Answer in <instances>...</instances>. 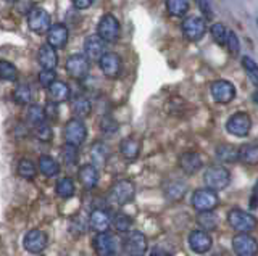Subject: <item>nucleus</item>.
I'll return each mask as SVG.
<instances>
[{"mask_svg":"<svg viewBox=\"0 0 258 256\" xmlns=\"http://www.w3.org/2000/svg\"><path fill=\"white\" fill-rule=\"evenodd\" d=\"M228 222L234 230L240 232V234H248L258 227V219L253 214H250L240 208H234L228 214Z\"/></svg>","mask_w":258,"mask_h":256,"instance_id":"1","label":"nucleus"},{"mask_svg":"<svg viewBox=\"0 0 258 256\" xmlns=\"http://www.w3.org/2000/svg\"><path fill=\"white\" fill-rule=\"evenodd\" d=\"M204 181L207 184L208 189L212 190H223L229 186L231 182V173L226 169L224 166L221 164H213L210 166L208 169L205 171V176H204Z\"/></svg>","mask_w":258,"mask_h":256,"instance_id":"2","label":"nucleus"},{"mask_svg":"<svg viewBox=\"0 0 258 256\" xmlns=\"http://www.w3.org/2000/svg\"><path fill=\"white\" fill-rule=\"evenodd\" d=\"M108 197L111 202L116 205H127V203H131L136 197V187L131 181H126V179L118 181L111 186Z\"/></svg>","mask_w":258,"mask_h":256,"instance_id":"3","label":"nucleus"},{"mask_svg":"<svg viewBox=\"0 0 258 256\" xmlns=\"http://www.w3.org/2000/svg\"><path fill=\"white\" fill-rule=\"evenodd\" d=\"M250 129H252V119L244 111L231 115L226 123V131L236 137H247Z\"/></svg>","mask_w":258,"mask_h":256,"instance_id":"4","label":"nucleus"},{"mask_svg":"<svg viewBox=\"0 0 258 256\" xmlns=\"http://www.w3.org/2000/svg\"><path fill=\"white\" fill-rule=\"evenodd\" d=\"M192 206L197 211H212L218 206V195L212 189H199L192 195Z\"/></svg>","mask_w":258,"mask_h":256,"instance_id":"5","label":"nucleus"},{"mask_svg":"<svg viewBox=\"0 0 258 256\" xmlns=\"http://www.w3.org/2000/svg\"><path fill=\"white\" fill-rule=\"evenodd\" d=\"M207 33L205 20L200 17H187L182 21V34L190 42H197Z\"/></svg>","mask_w":258,"mask_h":256,"instance_id":"6","label":"nucleus"},{"mask_svg":"<svg viewBox=\"0 0 258 256\" xmlns=\"http://www.w3.org/2000/svg\"><path fill=\"white\" fill-rule=\"evenodd\" d=\"M86 137H87V129L84 123L78 118L70 119L67 126H64V140H67V143L79 147L86 140Z\"/></svg>","mask_w":258,"mask_h":256,"instance_id":"7","label":"nucleus"},{"mask_svg":"<svg viewBox=\"0 0 258 256\" xmlns=\"http://www.w3.org/2000/svg\"><path fill=\"white\" fill-rule=\"evenodd\" d=\"M28 26L32 33L44 34L50 29V15L44 9H31L28 12Z\"/></svg>","mask_w":258,"mask_h":256,"instance_id":"8","label":"nucleus"},{"mask_svg":"<svg viewBox=\"0 0 258 256\" xmlns=\"http://www.w3.org/2000/svg\"><path fill=\"white\" fill-rule=\"evenodd\" d=\"M67 71L71 77L84 79L89 74V71H91V63H89L86 55L75 53L67 60Z\"/></svg>","mask_w":258,"mask_h":256,"instance_id":"9","label":"nucleus"},{"mask_svg":"<svg viewBox=\"0 0 258 256\" xmlns=\"http://www.w3.org/2000/svg\"><path fill=\"white\" fill-rule=\"evenodd\" d=\"M232 248L237 256H256L258 242L248 234H239L232 238Z\"/></svg>","mask_w":258,"mask_h":256,"instance_id":"10","label":"nucleus"},{"mask_svg":"<svg viewBox=\"0 0 258 256\" xmlns=\"http://www.w3.org/2000/svg\"><path fill=\"white\" fill-rule=\"evenodd\" d=\"M212 97L216 103H229L236 97V87L232 82L224 81V79H218L212 84Z\"/></svg>","mask_w":258,"mask_h":256,"instance_id":"11","label":"nucleus"},{"mask_svg":"<svg viewBox=\"0 0 258 256\" xmlns=\"http://www.w3.org/2000/svg\"><path fill=\"white\" fill-rule=\"evenodd\" d=\"M99 34L105 42H116L119 37V23L113 15H105L99 23Z\"/></svg>","mask_w":258,"mask_h":256,"instance_id":"12","label":"nucleus"},{"mask_svg":"<svg viewBox=\"0 0 258 256\" xmlns=\"http://www.w3.org/2000/svg\"><path fill=\"white\" fill-rule=\"evenodd\" d=\"M124 251L129 256H142L147 251V238L142 232H129L124 238Z\"/></svg>","mask_w":258,"mask_h":256,"instance_id":"13","label":"nucleus"},{"mask_svg":"<svg viewBox=\"0 0 258 256\" xmlns=\"http://www.w3.org/2000/svg\"><path fill=\"white\" fill-rule=\"evenodd\" d=\"M99 65H100L102 73L110 79L118 77L121 73V68H123L119 55L113 52H105L99 60Z\"/></svg>","mask_w":258,"mask_h":256,"instance_id":"14","label":"nucleus"},{"mask_svg":"<svg viewBox=\"0 0 258 256\" xmlns=\"http://www.w3.org/2000/svg\"><path fill=\"white\" fill-rule=\"evenodd\" d=\"M48 243V237L44 230L40 229H32L29 230L26 237H24V248L29 253H40L45 250V246Z\"/></svg>","mask_w":258,"mask_h":256,"instance_id":"15","label":"nucleus"},{"mask_svg":"<svg viewBox=\"0 0 258 256\" xmlns=\"http://www.w3.org/2000/svg\"><path fill=\"white\" fill-rule=\"evenodd\" d=\"M92 245L99 256H111L116 253V238L108 232H99V235L94 238Z\"/></svg>","mask_w":258,"mask_h":256,"instance_id":"16","label":"nucleus"},{"mask_svg":"<svg viewBox=\"0 0 258 256\" xmlns=\"http://www.w3.org/2000/svg\"><path fill=\"white\" fill-rule=\"evenodd\" d=\"M212 245H213L212 237L205 230H192L189 234V246L194 253L204 254L212 248Z\"/></svg>","mask_w":258,"mask_h":256,"instance_id":"17","label":"nucleus"},{"mask_svg":"<svg viewBox=\"0 0 258 256\" xmlns=\"http://www.w3.org/2000/svg\"><path fill=\"white\" fill-rule=\"evenodd\" d=\"M68 42V29L64 25H56L50 26V29L47 31V44L53 47V49H63Z\"/></svg>","mask_w":258,"mask_h":256,"instance_id":"18","label":"nucleus"},{"mask_svg":"<svg viewBox=\"0 0 258 256\" xmlns=\"http://www.w3.org/2000/svg\"><path fill=\"white\" fill-rule=\"evenodd\" d=\"M105 45H107V42L99 34H92L86 37L84 41V53L89 58L100 60V57L105 53Z\"/></svg>","mask_w":258,"mask_h":256,"instance_id":"19","label":"nucleus"},{"mask_svg":"<svg viewBox=\"0 0 258 256\" xmlns=\"http://www.w3.org/2000/svg\"><path fill=\"white\" fill-rule=\"evenodd\" d=\"M179 166L185 174H196L204 166V159L197 151H187L179 158Z\"/></svg>","mask_w":258,"mask_h":256,"instance_id":"20","label":"nucleus"},{"mask_svg":"<svg viewBox=\"0 0 258 256\" xmlns=\"http://www.w3.org/2000/svg\"><path fill=\"white\" fill-rule=\"evenodd\" d=\"M78 178L86 190H92L97 186V182H99V173H97L94 164H84L79 169Z\"/></svg>","mask_w":258,"mask_h":256,"instance_id":"21","label":"nucleus"},{"mask_svg":"<svg viewBox=\"0 0 258 256\" xmlns=\"http://www.w3.org/2000/svg\"><path fill=\"white\" fill-rule=\"evenodd\" d=\"M37 60L40 63V66L44 69H53L56 66V63H58V57H56V52L53 47H50L48 44L42 45L39 49V53H37Z\"/></svg>","mask_w":258,"mask_h":256,"instance_id":"22","label":"nucleus"},{"mask_svg":"<svg viewBox=\"0 0 258 256\" xmlns=\"http://www.w3.org/2000/svg\"><path fill=\"white\" fill-rule=\"evenodd\" d=\"M48 89V97H50V102L60 103V102H67L70 99V87L67 82L61 81H55L52 86L47 87Z\"/></svg>","mask_w":258,"mask_h":256,"instance_id":"23","label":"nucleus"},{"mask_svg":"<svg viewBox=\"0 0 258 256\" xmlns=\"http://www.w3.org/2000/svg\"><path fill=\"white\" fill-rule=\"evenodd\" d=\"M89 224H91V227L97 232H105L111 224V218L107 211L103 210H95L92 211L91 214V219H89Z\"/></svg>","mask_w":258,"mask_h":256,"instance_id":"24","label":"nucleus"},{"mask_svg":"<svg viewBox=\"0 0 258 256\" xmlns=\"http://www.w3.org/2000/svg\"><path fill=\"white\" fill-rule=\"evenodd\" d=\"M119 151L126 159H136L141 153V142L134 137L123 139L119 143Z\"/></svg>","mask_w":258,"mask_h":256,"instance_id":"25","label":"nucleus"},{"mask_svg":"<svg viewBox=\"0 0 258 256\" xmlns=\"http://www.w3.org/2000/svg\"><path fill=\"white\" fill-rule=\"evenodd\" d=\"M216 158L223 163H234L239 161V148L229 143H223L216 148Z\"/></svg>","mask_w":258,"mask_h":256,"instance_id":"26","label":"nucleus"},{"mask_svg":"<svg viewBox=\"0 0 258 256\" xmlns=\"http://www.w3.org/2000/svg\"><path fill=\"white\" fill-rule=\"evenodd\" d=\"M39 169L42 173L45 178H53L60 173V164L55 161L52 156L44 155L39 158Z\"/></svg>","mask_w":258,"mask_h":256,"instance_id":"27","label":"nucleus"},{"mask_svg":"<svg viewBox=\"0 0 258 256\" xmlns=\"http://www.w3.org/2000/svg\"><path fill=\"white\" fill-rule=\"evenodd\" d=\"M239 161L245 164H256L258 163V145L248 143L239 148Z\"/></svg>","mask_w":258,"mask_h":256,"instance_id":"28","label":"nucleus"},{"mask_svg":"<svg viewBox=\"0 0 258 256\" xmlns=\"http://www.w3.org/2000/svg\"><path fill=\"white\" fill-rule=\"evenodd\" d=\"M166 9L171 17H184L189 12V0H166Z\"/></svg>","mask_w":258,"mask_h":256,"instance_id":"29","label":"nucleus"},{"mask_svg":"<svg viewBox=\"0 0 258 256\" xmlns=\"http://www.w3.org/2000/svg\"><path fill=\"white\" fill-rule=\"evenodd\" d=\"M13 99L18 105H28L32 100V91L28 84H20L16 86V89L13 92Z\"/></svg>","mask_w":258,"mask_h":256,"instance_id":"30","label":"nucleus"},{"mask_svg":"<svg viewBox=\"0 0 258 256\" xmlns=\"http://www.w3.org/2000/svg\"><path fill=\"white\" fill-rule=\"evenodd\" d=\"M91 102H89L86 97H78L75 99V102H73V113H75V116L79 119V118H86L91 115Z\"/></svg>","mask_w":258,"mask_h":256,"instance_id":"31","label":"nucleus"},{"mask_svg":"<svg viewBox=\"0 0 258 256\" xmlns=\"http://www.w3.org/2000/svg\"><path fill=\"white\" fill-rule=\"evenodd\" d=\"M0 79H2V81H8V82H13L18 79V69L15 68L13 63L0 60Z\"/></svg>","mask_w":258,"mask_h":256,"instance_id":"32","label":"nucleus"},{"mask_svg":"<svg viewBox=\"0 0 258 256\" xmlns=\"http://www.w3.org/2000/svg\"><path fill=\"white\" fill-rule=\"evenodd\" d=\"M76 187H75V182L70 178H61L58 182H56V194H58L61 198H70L75 195Z\"/></svg>","mask_w":258,"mask_h":256,"instance_id":"33","label":"nucleus"},{"mask_svg":"<svg viewBox=\"0 0 258 256\" xmlns=\"http://www.w3.org/2000/svg\"><path fill=\"white\" fill-rule=\"evenodd\" d=\"M45 110L42 107H39V105H31L29 110H28V121L32 124V126H40V124H44L45 123Z\"/></svg>","mask_w":258,"mask_h":256,"instance_id":"34","label":"nucleus"},{"mask_svg":"<svg viewBox=\"0 0 258 256\" xmlns=\"http://www.w3.org/2000/svg\"><path fill=\"white\" fill-rule=\"evenodd\" d=\"M242 66H244L247 76L250 77V81L255 87H258V65L250 58V57H244L242 58Z\"/></svg>","mask_w":258,"mask_h":256,"instance_id":"35","label":"nucleus"},{"mask_svg":"<svg viewBox=\"0 0 258 256\" xmlns=\"http://www.w3.org/2000/svg\"><path fill=\"white\" fill-rule=\"evenodd\" d=\"M113 226H115L118 232H127L133 227V219L124 213H118L115 216V219H113Z\"/></svg>","mask_w":258,"mask_h":256,"instance_id":"36","label":"nucleus"},{"mask_svg":"<svg viewBox=\"0 0 258 256\" xmlns=\"http://www.w3.org/2000/svg\"><path fill=\"white\" fill-rule=\"evenodd\" d=\"M210 33H212V37L215 39L216 44H220V45L226 44V37H228V28H226L224 25H221V23H215V25L212 26V29H210Z\"/></svg>","mask_w":258,"mask_h":256,"instance_id":"37","label":"nucleus"},{"mask_svg":"<svg viewBox=\"0 0 258 256\" xmlns=\"http://www.w3.org/2000/svg\"><path fill=\"white\" fill-rule=\"evenodd\" d=\"M18 174L24 179H32L36 176V166L29 159H21L18 163Z\"/></svg>","mask_w":258,"mask_h":256,"instance_id":"38","label":"nucleus"},{"mask_svg":"<svg viewBox=\"0 0 258 256\" xmlns=\"http://www.w3.org/2000/svg\"><path fill=\"white\" fill-rule=\"evenodd\" d=\"M61 158L67 164H75L78 161V147L67 143L61 150Z\"/></svg>","mask_w":258,"mask_h":256,"instance_id":"39","label":"nucleus"},{"mask_svg":"<svg viewBox=\"0 0 258 256\" xmlns=\"http://www.w3.org/2000/svg\"><path fill=\"white\" fill-rule=\"evenodd\" d=\"M184 194H185V186L181 182H173V184H169V186L166 187V195L171 200L181 198Z\"/></svg>","mask_w":258,"mask_h":256,"instance_id":"40","label":"nucleus"},{"mask_svg":"<svg viewBox=\"0 0 258 256\" xmlns=\"http://www.w3.org/2000/svg\"><path fill=\"white\" fill-rule=\"evenodd\" d=\"M199 224L205 229H215L216 227V218L212 211H202L199 216Z\"/></svg>","mask_w":258,"mask_h":256,"instance_id":"41","label":"nucleus"},{"mask_svg":"<svg viewBox=\"0 0 258 256\" xmlns=\"http://www.w3.org/2000/svg\"><path fill=\"white\" fill-rule=\"evenodd\" d=\"M108 156V148L103 143H95L92 147V158L97 163H105V159Z\"/></svg>","mask_w":258,"mask_h":256,"instance_id":"42","label":"nucleus"},{"mask_svg":"<svg viewBox=\"0 0 258 256\" xmlns=\"http://www.w3.org/2000/svg\"><path fill=\"white\" fill-rule=\"evenodd\" d=\"M226 47H228V50L232 53V55H237L239 50H240V44H239V39L236 36V33H232V31H228V37H226Z\"/></svg>","mask_w":258,"mask_h":256,"instance_id":"43","label":"nucleus"},{"mask_svg":"<svg viewBox=\"0 0 258 256\" xmlns=\"http://www.w3.org/2000/svg\"><path fill=\"white\" fill-rule=\"evenodd\" d=\"M36 137L39 140H42V142H48V140H52L53 137V132H52V127L48 126V124H40L36 127Z\"/></svg>","mask_w":258,"mask_h":256,"instance_id":"44","label":"nucleus"},{"mask_svg":"<svg viewBox=\"0 0 258 256\" xmlns=\"http://www.w3.org/2000/svg\"><path fill=\"white\" fill-rule=\"evenodd\" d=\"M56 81V76L53 73V69H42L39 73V84L42 87H48L52 86Z\"/></svg>","mask_w":258,"mask_h":256,"instance_id":"45","label":"nucleus"},{"mask_svg":"<svg viewBox=\"0 0 258 256\" xmlns=\"http://www.w3.org/2000/svg\"><path fill=\"white\" fill-rule=\"evenodd\" d=\"M100 129H102L103 134L110 135V134H115L118 131V124L113 121L111 118H103L102 123H100Z\"/></svg>","mask_w":258,"mask_h":256,"instance_id":"46","label":"nucleus"},{"mask_svg":"<svg viewBox=\"0 0 258 256\" xmlns=\"http://www.w3.org/2000/svg\"><path fill=\"white\" fill-rule=\"evenodd\" d=\"M196 4L207 18H213V10H212V5H210L208 0H196Z\"/></svg>","mask_w":258,"mask_h":256,"instance_id":"47","label":"nucleus"},{"mask_svg":"<svg viewBox=\"0 0 258 256\" xmlns=\"http://www.w3.org/2000/svg\"><path fill=\"white\" fill-rule=\"evenodd\" d=\"M45 116H47L48 119H55V118H56V105H55V102H48V103H47Z\"/></svg>","mask_w":258,"mask_h":256,"instance_id":"48","label":"nucleus"},{"mask_svg":"<svg viewBox=\"0 0 258 256\" xmlns=\"http://www.w3.org/2000/svg\"><path fill=\"white\" fill-rule=\"evenodd\" d=\"M71 2L78 10H86V9H89V7L92 5L94 0H71Z\"/></svg>","mask_w":258,"mask_h":256,"instance_id":"49","label":"nucleus"},{"mask_svg":"<svg viewBox=\"0 0 258 256\" xmlns=\"http://www.w3.org/2000/svg\"><path fill=\"white\" fill-rule=\"evenodd\" d=\"M250 208L252 210H256L258 208V181L253 187V192H252V198H250Z\"/></svg>","mask_w":258,"mask_h":256,"instance_id":"50","label":"nucleus"},{"mask_svg":"<svg viewBox=\"0 0 258 256\" xmlns=\"http://www.w3.org/2000/svg\"><path fill=\"white\" fill-rule=\"evenodd\" d=\"M150 256H171V254L166 253V251H161V250H153L150 253Z\"/></svg>","mask_w":258,"mask_h":256,"instance_id":"51","label":"nucleus"},{"mask_svg":"<svg viewBox=\"0 0 258 256\" xmlns=\"http://www.w3.org/2000/svg\"><path fill=\"white\" fill-rule=\"evenodd\" d=\"M253 102H255L256 105H258V91H256V92L253 94Z\"/></svg>","mask_w":258,"mask_h":256,"instance_id":"52","label":"nucleus"},{"mask_svg":"<svg viewBox=\"0 0 258 256\" xmlns=\"http://www.w3.org/2000/svg\"><path fill=\"white\" fill-rule=\"evenodd\" d=\"M215 256H231V254H228V253H224V251H223V253H216Z\"/></svg>","mask_w":258,"mask_h":256,"instance_id":"53","label":"nucleus"},{"mask_svg":"<svg viewBox=\"0 0 258 256\" xmlns=\"http://www.w3.org/2000/svg\"><path fill=\"white\" fill-rule=\"evenodd\" d=\"M7 2H16V0H7Z\"/></svg>","mask_w":258,"mask_h":256,"instance_id":"54","label":"nucleus"},{"mask_svg":"<svg viewBox=\"0 0 258 256\" xmlns=\"http://www.w3.org/2000/svg\"><path fill=\"white\" fill-rule=\"evenodd\" d=\"M256 23H258V21H256Z\"/></svg>","mask_w":258,"mask_h":256,"instance_id":"55","label":"nucleus"}]
</instances>
